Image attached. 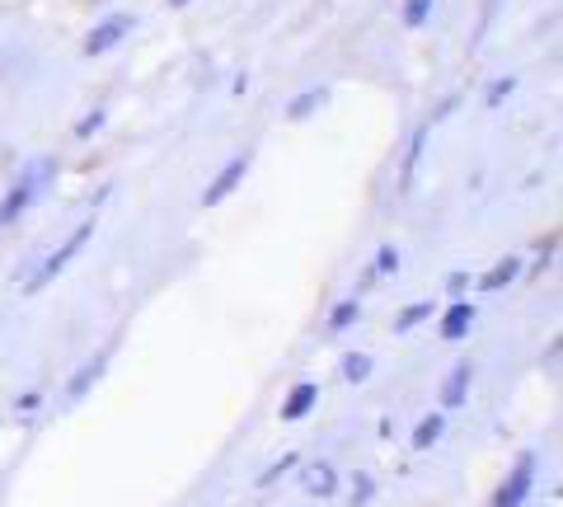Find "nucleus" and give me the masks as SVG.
<instances>
[{
    "instance_id": "nucleus-3",
    "label": "nucleus",
    "mask_w": 563,
    "mask_h": 507,
    "mask_svg": "<svg viewBox=\"0 0 563 507\" xmlns=\"http://www.w3.org/2000/svg\"><path fill=\"white\" fill-rule=\"evenodd\" d=\"M47 169H52V165H47V161H38V165H33V169L24 174L20 184L10 188L5 198H0V231H5V225H10L14 217H24V207H29L33 198H38V188L47 184Z\"/></svg>"
},
{
    "instance_id": "nucleus-23",
    "label": "nucleus",
    "mask_w": 563,
    "mask_h": 507,
    "mask_svg": "<svg viewBox=\"0 0 563 507\" xmlns=\"http://www.w3.org/2000/svg\"><path fill=\"white\" fill-rule=\"evenodd\" d=\"M465 287H470V277H465V273H451V277H446V291L455 296V301L465 296Z\"/></svg>"
},
{
    "instance_id": "nucleus-1",
    "label": "nucleus",
    "mask_w": 563,
    "mask_h": 507,
    "mask_svg": "<svg viewBox=\"0 0 563 507\" xmlns=\"http://www.w3.org/2000/svg\"><path fill=\"white\" fill-rule=\"evenodd\" d=\"M90 235H95V217H85V221L76 225V231H70V235L57 244V250H52V254L43 258V264L24 277V287H20V291H24V296H38L43 287H52V283L62 277V268L70 264V258H76V254L85 250V244H90Z\"/></svg>"
},
{
    "instance_id": "nucleus-13",
    "label": "nucleus",
    "mask_w": 563,
    "mask_h": 507,
    "mask_svg": "<svg viewBox=\"0 0 563 507\" xmlns=\"http://www.w3.org/2000/svg\"><path fill=\"white\" fill-rule=\"evenodd\" d=\"M357 315H362V301L357 296H347V301H339L329 310V334H347L352 324H357Z\"/></svg>"
},
{
    "instance_id": "nucleus-15",
    "label": "nucleus",
    "mask_w": 563,
    "mask_h": 507,
    "mask_svg": "<svg viewBox=\"0 0 563 507\" xmlns=\"http://www.w3.org/2000/svg\"><path fill=\"white\" fill-rule=\"evenodd\" d=\"M422 146H428V128L413 132L409 142V155H404V174H399V188H413V174H418V161H422Z\"/></svg>"
},
{
    "instance_id": "nucleus-5",
    "label": "nucleus",
    "mask_w": 563,
    "mask_h": 507,
    "mask_svg": "<svg viewBox=\"0 0 563 507\" xmlns=\"http://www.w3.org/2000/svg\"><path fill=\"white\" fill-rule=\"evenodd\" d=\"M244 174H250V155H235V161H225V165L217 169V179L202 188V207H221V202L244 184Z\"/></svg>"
},
{
    "instance_id": "nucleus-14",
    "label": "nucleus",
    "mask_w": 563,
    "mask_h": 507,
    "mask_svg": "<svg viewBox=\"0 0 563 507\" xmlns=\"http://www.w3.org/2000/svg\"><path fill=\"white\" fill-rule=\"evenodd\" d=\"M324 103H329V90H320V85H314V90H306V95H296V99H291L287 118H291V122H306L314 109H324Z\"/></svg>"
},
{
    "instance_id": "nucleus-19",
    "label": "nucleus",
    "mask_w": 563,
    "mask_h": 507,
    "mask_svg": "<svg viewBox=\"0 0 563 507\" xmlns=\"http://www.w3.org/2000/svg\"><path fill=\"white\" fill-rule=\"evenodd\" d=\"M372 273H376V277H390V273H399V250H395V244H380V254H376Z\"/></svg>"
},
{
    "instance_id": "nucleus-11",
    "label": "nucleus",
    "mask_w": 563,
    "mask_h": 507,
    "mask_svg": "<svg viewBox=\"0 0 563 507\" xmlns=\"http://www.w3.org/2000/svg\"><path fill=\"white\" fill-rule=\"evenodd\" d=\"M442 432H446V414H428L413 428V451H432L437 442H442Z\"/></svg>"
},
{
    "instance_id": "nucleus-17",
    "label": "nucleus",
    "mask_w": 563,
    "mask_h": 507,
    "mask_svg": "<svg viewBox=\"0 0 563 507\" xmlns=\"http://www.w3.org/2000/svg\"><path fill=\"white\" fill-rule=\"evenodd\" d=\"M372 366H376V362L366 357V353H347V357H343V381H352V386H362V381L372 376Z\"/></svg>"
},
{
    "instance_id": "nucleus-24",
    "label": "nucleus",
    "mask_w": 563,
    "mask_h": 507,
    "mask_svg": "<svg viewBox=\"0 0 563 507\" xmlns=\"http://www.w3.org/2000/svg\"><path fill=\"white\" fill-rule=\"evenodd\" d=\"M507 95H512V80H493V90H488V103H503Z\"/></svg>"
},
{
    "instance_id": "nucleus-10",
    "label": "nucleus",
    "mask_w": 563,
    "mask_h": 507,
    "mask_svg": "<svg viewBox=\"0 0 563 507\" xmlns=\"http://www.w3.org/2000/svg\"><path fill=\"white\" fill-rule=\"evenodd\" d=\"M103 366H109V357H103V353H95L90 362H85V366H80V372H76V376H70V381H66V399H85V395H90V386H95V381L103 376Z\"/></svg>"
},
{
    "instance_id": "nucleus-4",
    "label": "nucleus",
    "mask_w": 563,
    "mask_h": 507,
    "mask_svg": "<svg viewBox=\"0 0 563 507\" xmlns=\"http://www.w3.org/2000/svg\"><path fill=\"white\" fill-rule=\"evenodd\" d=\"M132 14H109V20H99L90 33H85V57H103V52H113L122 38L132 33Z\"/></svg>"
},
{
    "instance_id": "nucleus-21",
    "label": "nucleus",
    "mask_w": 563,
    "mask_h": 507,
    "mask_svg": "<svg viewBox=\"0 0 563 507\" xmlns=\"http://www.w3.org/2000/svg\"><path fill=\"white\" fill-rule=\"evenodd\" d=\"M372 494H376V480H372V475H357V480H352V507L372 503Z\"/></svg>"
},
{
    "instance_id": "nucleus-25",
    "label": "nucleus",
    "mask_w": 563,
    "mask_h": 507,
    "mask_svg": "<svg viewBox=\"0 0 563 507\" xmlns=\"http://www.w3.org/2000/svg\"><path fill=\"white\" fill-rule=\"evenodd\" d=\"M14 405H20V414H33V409L43 405V395H38V390H29V395H20V399H14Z\"/></svg>"
},
{
    "instance_id": "nucleus-8",
    "label": "nucleus",
    "mask_w": 563,
    "mask_h": 507,
    "mask_svg": "<svg viewBox=\"0 0 563 507\" xmlns=\"http://www.w3.org/2000/svg\"><path fill=\"white\" fill-rule=\"evenodd\" d=\"M470 381H474V366L470 362H455L446 381H442V409H461L465 395H470Z\"/></svg>"
},
{
    "instance_id": "nucleus-9",
    "label": "nucleus",
    "mask_w": 563,
    "mask_h": 507,
    "mask_svg": "<svg viewBox=\"0 0 563 507\" xmlns=\"http://www.w3.org/2000/svg\"><path fill=\"white\" fill-rule=\"evenodd\" d=\"M517 277H521V258L507 254V258H498V264L479 277V291H503V287H512Z\"/></svg>"
},
{
    "instance_id": "nucleus-26",
    "label": "nucleus",
    "mask_w": 563,
    "mask_h": 507,
    "mask_svg": "<svg viewBox=\"0 0 563 507\" xmlns=\"http://www.w3.org/2000/svg\"><path fill=\"white\" fill-rule=\"evenodd\" d=\"M165 5H169V10H184V5H188V0H165Z\"/></svg>"
},
{
    "instance_id": "nucleus-16",
    "label": "nucleus",
    "mask_w": 563,
    "mask_h": 507,
    "mask_svg": "<svg viewBox=\"0 0 563 507\" xmlns=\"http://www.w3.org/2000/svg\"><path fill=\"white\" fill-rule=\"evenodd\" d=\"M422 320H432V301H409L395 315V334H409V329H418Z\"/></svg>"
},
{
    "instance_id": "nucleus-6",
    "label": "nucleus",
    "mask_w": 563,
    "mask_h": 507,
    "mask_svg": "<svg viewBox=\"0 0 563 507\" xmlns=\"http://www.w3.org/2000/svg\"><path fill=\"white\" fill-rule=\"evenodd\" d=\"M314 405H320V386H314V381H296L287 399H282V423H301Z\"/></svg>"
},
{
    "instance_id": "nucleus-20",
    "label": "nucleus",
    "mask_w": 563,
    "mask_h": 507,
    "mask_svg": "<svg viewBox=\"0 0 563 507\" xmlns=\"http://www.w3.org/2000/svg\"><path fill=\"white\" fill-rule=\"evenodd\" d=\"M428 10H432V0H404V24L418 29L422 20H428Z\"/></svg>"
},
{
    "instance_id": "nucleus-18",
    "label": "nucleus",
    "mask_w": 563,
    "mask_h": 507,
    "mask_svg": "<svg viewBox=\"0 0 563 507\" xmlns=\"http://www.w3.org/2000/svg\"><path fill=\"white\" fill-rule=\"evenodd\" d=\"M296 465H301V456H296V451H287V456H282V461H273V465H268V470H263V475H258V488H268V484H277L282 475H291Z\"/></svg>"
},
{
    "instance_id": "nucleus-12",
    "label": "nucleus",
    "mask_w": 563,
    "mask_h": 507,
    "mask_svg": "<svg viewBox=\"0 0 563 507\" xmlns=\"http://www.w3.org/2000/svg\"><path fill=\"white\" fill-rule=\"evenodd\" d=\"M306 494H314V498L339 494V475H333V465H310L306 470Z\"/></svg>"
},
{
    "instance_id": "nucleus-2",
    "label": "nucleus",
    "mask_w": 563,
    "mask_h": 507,
    "mask_svg": "<svg viewBox=\"0 0 563 507\" xmlns=\"http://www.w3.org/2000/svg\"><path fill=\"white\" fill-rule=\"evenodd\" d=\"M531 488H536V451H521L517 465H512V475L493 488L488 507H521L526 498H531Z\"/></svg>"
},
{
    "instance_id": "nucleus-22",
    "label": "nucleus",
    "mask_w": 563,
    "mask_h": 507,
    "mask_svg": "<svg viewBox=\"0 0 563 507\" xmlns=\"http://www.w3.org/2000/svg\"><path fill=\"white\" fill-rule=\"evenodd\" d=\"M99 128H103V113H99V109H95V113H85V118H80V122H76V136H80V142H85V136H95V132H99Z\"/></svg>"
},
{
    "instance_id": "nucleus-7",
    "label": "nucleus",
    "mask_w": 563,
    "mask_h": 507,
    "mask_svg": "<svg viewBox=\"0 0 563 507\" xmlns=\"http://www.w3.org/2000/svg\"><path fill=\"white\" fill-rule=\"evenodd\" d=\"M474 315H479V310H474L470 301H451V306L442 310V324H437V334H442L446 343H461L470 329H474Z\"/></svg>"
}]
</instances>
